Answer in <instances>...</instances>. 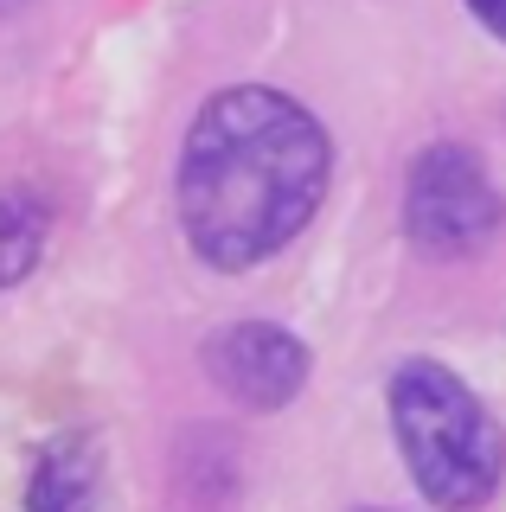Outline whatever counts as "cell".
<instances>
[{"label":"cell","instance_id":"obj_3","mask_svg":"<svg viewBox=\"0 0 506 512\" xmlns=\"http://www.w3.org/2000/svg\"><path fill=\"white\" fill-rule=\"evenodd\" d=\"M500 224V199L487 186L481 160L455 141H436V148L417 154L410 167V186H404V231L417 250L430 256H462V250H481Z\"/></svg>","mask_w":506,"mask_h":512},{"label":"cell","instance_id":"obj_4","mask_svg":"<svg viewBox=\"0 0 506 512\" xmlns=\"http://www.w3.org/2000/svg\"><path fill=\"white\" fill-rule=\"evenodd\" d=\"M205 365H212V378L250 410H282L308 384V346L295 340V333L270 327V320L225 327L205 346Z\"/></svg>","mask_w":506,"mask_h":512},{"label":"cell","instance_id":"obj_2","mask_svg":"<svg viewBox=\"0 0 506 512\" xmlns=\"http://www.w3.org/2000/svg\"><path fill=\"white\" fill-rule=\"evenodd\" d=\"M391 429H398V448L410 474H417V487L436 506L468 512L500 487V468H506L500 423L436 359L398 365V378H391Z\"/></svg>","mask_w":506,"mask_h":512},{"label":"cell","instance_id":"obj_7","mask_svg":"<svg viewBox=\"0 0 506 512\" xmlns=\"http://www.w3.org/2000/svg\"><path fill=\"white\" fill-rule=\"evenodd\" d=\"M468 7H474V20L494 32V39H506V0H468Z\"/></svg>","mask_w":506,"mask_h":512},{"label":"cell","instance_id":"obj_6","mask_svg":"<svg viewBox=\"0 0 506 512\" xmlns=\"http://www.w3.org/2000/svg\"><path fill=\"white\" fill-rule=\"evenodd\" d=\"M39 250H45V205L26 192H0V288L33 276Z\"/></svg>","mask_w":506,"mask_h":512},{"label":"cell","instance_id":"obj_1","mask_svg":"<svg viewBox=\"0 0 506 512\" xmlns=\"http://www.w3.org/2000/svg\"><path fill=\"white\" fill-rule=\"evenodd\" d=\"M327 135L295 96L237 84L199 109L180 154V224L212 269L276 256L327 199Z\"/></svg>","mask_w":506,"mask_h":512},{"label":"cell","instance_id":"obj_5","mask_svg":"<svg viewBox=\"0 0 506 512\" xmlns=\"http://www.w3.org/2000/svg\"><path fill=\"white\" fill-rule=\"evenodd\" d=\"M26 512H97V448L58 436L26 480Z\"/></svg>","mask_w":506,"mask_h":512},{"label":"cell","instance_id":"obj_8","mask_svg":"<svg viewBox=\"0 0 506 512\" xmlns=\"http://www.w3.org/2000/svg\"><path fill=\"white\" fill-rule=\"evenodd\" d=\"M7 7H20V0H0V13H7Z\"/></svg>","mask_w":506,"mask_h":512}]
</instances>
